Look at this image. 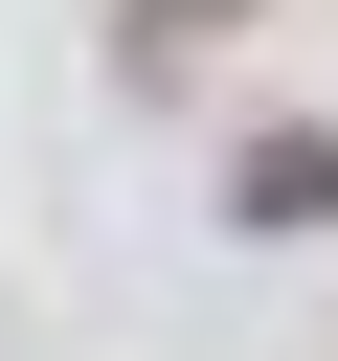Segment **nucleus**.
<instances>
[{
	"label": "nucleus",
	"instance_id": "obj_2",
	"mask_svg": "<svg viewBox=\"0 0 338 361\" xmlns=\"http://www.w3.org/2000/svg\"><path fill=\"white\" fill-rule=\"evenodd\" d=\"M225 23H248V0H113V68H135V90H158V68H203V45H225Z\"/></svg>",
	"mask_w": 338,
	"mask_h": 361
},
{
	"label": "nucleus",
	"instance_id": "obj_1",
	"mask_svg": "<svg viewBox=\"0 0 338 361\" xmlns=\"http://www.w3.org/2000/svg\"><path fill=\"white\" fill-rule=\"evenodd\" d=\"M225 226H248V248L338 226V135H248V158H225Z\"/></svg>",
	"mask_w": 338,
	"mask_h": 361
}]
</instances>
